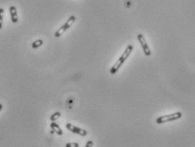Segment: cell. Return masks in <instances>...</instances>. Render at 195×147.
Listing matches in <instances>:
<instances>
[{
  "mask_svg": "<svg viewBox=\"0 0 195 147\" xmlns=\"http://www.w3.org/2000/svg\"><path fill=\"white\" fill-rule=\"evenodd\" d=\"M133 46L131 45V44L127 46V47L125 48V51L123 52L122 56L119 58L118 60L116 62L115 64L111 68V70H110V74H115L118 71L119 69L122 67V64L125 63L126 60L128 59V58L130 56V54H131V53L133 52Z\"/></svg>",
  "mask_w": 195,
  "mask_h": 147,
  "instance_id": "cell-1",
  "label": "cell"
},
{
  "mask_svg": "<svg viewBox=\"0 0 195 147\" xmlns=\"http://www.w3.org/2000/svg\"><path fill=\"white\" fill-rule=\"evenodd\" d=\"M182 117V113L181 112H177L174 113H171V114H167V115L160 116L159 118L156 119V123L158 124H162L165 123L171 122V121H175L180 119Z\"/></svg>",
  "mask_w": 195,
  "mask_h": 147,
  "instance_id": "cell-2",
  "label": "cell"
},
{
  "mask_svg": "<svg viewBox=\"0 0 195 147\" xmlns=\"http://www.w3.org/2000/svg\"><path fill=\"white\" fill-rule=\"evenodd\" d=\"M75 20H76V18H75V16H73V15H71L69 18V20L66 21V23L65 24H63L61 27H60L57 32H55V37H57V38H58V37H60L61 36L63 35V33L65 32H67L69 29L73 25V24L74 23V21H75Z\"/></svg>",
  "mask_w": 195,
  "mask_h": 147,
  "instance_id": "cell-3",
  "label": "cell"
},
{
  "mask_svg": "<svg viewBox=\"0 0 195 147\" xmlns=\"http://www.w3.org/2000/svg\"><path fill=\"white\" fill-rule=\"evenodd\" d=\"M137 38H138V41H139L141 47L143 49L144 53L145 54V56H150L151 55V50L149 47L148 43H147L146 40L144 38V36L142 34H139V35L137 36Z\"/></svg>",
  "mask_w": 195,
  "mask_h": 147,
  "instance_id": "cell-4",
  "label": "cell"
},
{
  "mask_svg": "<svg viewBox=\"0 0 195 147\" xmlns=\"http://www.w3.org/2000/svg\"><path fill=\"white\" fill-rule=\"evenodd\" d=\"M67 130L71 131L72 133L76 134H79L80 136H86L87 135V131L86 130H83L81 128H79V127L74 126L73 124H71L69 123H68L66 124Z\"/></svg>",
  "mask_w": 195,
  "mask_h": 147,
  "instance_id": "cell-5",
  "label": "cell"
},
{
  "mask_svg": "<svg viewBox=\"0 0 195 147\" xmlns=\"http://www.w3.org/2000/svg\"><path fill=\"white\" fill-rule=\"evenodd\" d=\"M50 128L52 129V133H55L57 134L58 135H63V130L62 129L60 128V126L58 124V123H56L55 122H52L51 123V124H50Z\"/></svg>",
  "mask_w": 195,
  "mask_h": 147,
  "instance_id": "cell-6",
  "label": "cell"
},
{
  "mask_svg": "<svg viewBox=\"0 0 195 147\" xmlns=\"http://www.w3.org/2000/svg\"><path fill=\"white\" fill-rule=\"evenodd\" d=\"M9 14H10L11 21L13 23H17L18 22V14L17 9L15 6H10L9 7Z\"/></svg>",
  "mask_w": 195,
  "mask_h": 147,
  "instance_id": "cell-7",
  "label": "cell"
},
{
  "mask_svg": "<svg viewBox=\"0 0 195 147\" xmlns=\"http://www.w3.org/2000/svg\"><path fill=\"white\" fill-rule=\"evenodd\" d=\"M42 44H43V41L41 40V39H37V40H36L35 42H32V48L36 49L38 48V47H42Z\"/></svg>",
  "mask_w": 195,
  "mask_h": 147,
  "instance_id": "cell-8",
  "label": "cell"
},
{
  "mask_svg": "<svg viewBox=\"0 0 195 147\" xmlns=\"http://www.w3.org/2000/svg\"><path fill=\"white\" fill-rule=\"evenodd\" d=\"M60 117H61V113H60L59 112H54L53 114L51 115V117H50V120H51L52 122H55L56 120H58Z\"/></svg>",
  "mask_w": 195,
  "mask_h": 147,
  "instance_id": "cell-9",
  "label": "cell"
},
{
  "mask_svg": "<svg viewBox=\"0 0 195 147\" xmlns=\"http://www.w3.org/2000/svg\"><path fill=\"white\" fill-rule=\"evenodd\" d=\"M4 10L3 8H0V29L3 27V21H4Z\"/></svg>",
  "mask_w": 195,
  "mask_h": 147,
  "instance_id": "cell-10",
  "label": "cell"
},
{
  "mask_svg": "<svg viewBox=\"0 0 195 147\" xmlns=\"http://www.w3.org/2000/svg\"><path fill=\"white\" fill-rule=\"evenodd\" d=\"M80 145L76 142H70V143H67L65 147H79Z\"/></svg>",
  "mask_w": 195,
  "mask_h": 147,
  "instance_id": "cell-11",
  "label": "cell"
},
{
  "mask_svg": "<svg viewBox=\"0 0 195 147\" xmlns=\"http://www.w3.org/2000/svg\"><path fill=\"white\" fill-rule=\"evenodd\" d=\"M93 146V141L92 140H88L87 143L85 145V146L84 147H92Z\"/></svg>",
  "mask_w": 195,
  "mask_h": 147,
  "instance_id": "cell-12",
  "label": "cell"
},
{
  "mask_svg": "<svg viewBox=\"0 0 195 147\" xmlns=\"http://www.w3.org/2000/svg\"><path fill=\"white\" fill-rule=\"evenodd\" d=\"M2 109H3V105H2V104L0 103V112L2 111Z\"/></svg>",
  "mask_w": 195,
  "mask_h": 147,
  "instance_id": "cell-13",
  "label": "cell"
}]
</instances>
